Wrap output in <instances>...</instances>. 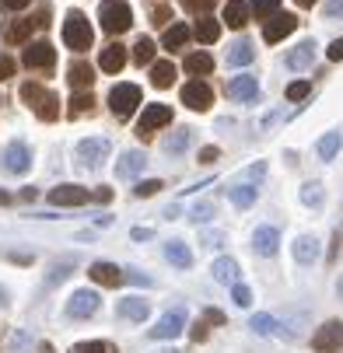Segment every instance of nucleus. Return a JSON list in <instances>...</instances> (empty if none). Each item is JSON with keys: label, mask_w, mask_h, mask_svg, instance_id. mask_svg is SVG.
Wrapping results in <instances>:
<instances>
[{"label": "nucleus", "mask_w": 343, "mask_h": 353, "mask_svg": "<svg viewBox=\"0 0 343 353\" xmlns=\"http://www.w3.org/2000/svg\"><path fill=\"white\" fill-rule=\"evenodd\" d=\"M155 53H158V46L151 39H137L133 42V60L144 67V63H155Z\"/></svg>", "instance_id": "obj_36"}, {"label": "nucleus", "mask_w": 343, "mask_h": 353, "mask_svg": "<svg viewBox=\"0 0 343 353\" xmlns=\"http://www.w3.org/2000/svg\"><path fill=\"white\" fill-rule=\"evenodd\" d=\"M189 336H193V343H204V339H207V329H204V322H200V325H193V332H189Z\"/></svg>", "instance_id": "obj_54"}, {"label": "nucleus", "mask_w": 343, "mask_h": 353, "mask_svg": "<svg viewBox=\"0 0 343 353\" xmlns=\"http://www.w3.org/2000/svg\"><path fill=\"white\" fill-rule=\"evenodd\" d=\"M158 353H175V350H172V346H168V350H158Z\"/></svg>", "instance_id": "obj_64"}, {"label": "nucleus", "mask_w": 343, "mask_h": 353, "mask_svg": "<svg viewBox=\"0 0 343 353\" xmlns=\"http://www.w3.org/2000/svg\"><path fill=\"white\" fill-rule=\"evenodd\" d=\"M8 77H14V60L11 57H0V81H8Z\"/></svg>", "instance_id": "obj_49"}, {"label": "nucleus", "mask_w": 343, "mask_h": 353, "mask_svg": "<svg viewBox=\"0 0 343 353\" xmlns=\"http://www.w3.org/2000/svg\"><path fill=\"white\" fill-rule=\"evenodd\" d=\"M249 325H253L256 336H273V332H277V319H273V315H256Z\"/></svg>", "instance_id": "obj_40"}, {"label": "nucleus", "mask_w": 343, "mask_h": 353, "mask_svg": "<svg viewBox=\"0 0 343 353\" xmlns=\"http://www.w3.org/2000/svg\"><path fill=\"white\" fill-rule=\"evenodd\" d=\"M91 39H95V32H91L88 18L81 11H70L67 21H63V42L74 49V53H84V49L91 46Z\"/></svg>", "instance_id": "obj_2"}, {"label": "nucleus", "mask_w": 343, "mask_h": 353, "mask_svg": "<svg viewBox=\"0 0 343 353\" xmlns=\"http://www.w3.org/2000/svg\"><path fill=\"white\" fill-rule=\"evenodd\" d=\"M98 305H102V297H98L95 290H77L70 301H67V315L70 319H91L98 312Z\"/></svg>", "instance_id": "obj_11"}, {"label": "nucleus", "mask_w": 343, "mask_h": 353, "mask_svg": "<svg viewBox=\"0 0 343 353\" xmlns=\"http://www.w3.org/2000/svg\"><path fill=\"white\" fill-rule=\"evenodd\" d=\"M95 199H98V203H106V199H112V189H98Z\"/></svg>", "instance_id": "obj_59"}, {"label": "nucleus", "mask_w": 343, "mask_h": 353, "mask_svg": "<svg viewBox=\"0 0 343 353\" xmlns=\"http://www.w3.org/2000/svg\"><path fill=\"white\" fill-rule=\"evenodd\" d=\"M151 238V228H133V241H147Z\"/></svg>", "instance_id": "obj_56"}, {"label": "nucleus", "mask_w": 343, "mask_h": 353, "mask_svg": "<svg viewBox=\"0 0 343 353\" xmlns=\"http://www.w3.org/2000/svg\"><path fill=\"white\" fill-rule=\"evenodd\" d=\"M151 21H155V25H165V21H168V11H165V8H158V11H155V18H151Z\"/></svg>", "instance_id": "obj_57"}, {"label": "nucleus", "mask_w": 343, "mask_h": 353, "mask_svg": "<svg viewBox=\"0 0 343 353\" xmlns=\"http://www.w3.org/2000/svg\"><path fill=\"white\" fill-rule=\"evenodd\" d=\"M336 294H340V301H343V276H340V283H336Z\"/></svg>", "instance_id": "obj_63"}, {"label": "nucleus", "mask_w": 343, "mask_h": 353, "mask_svg": "<svg viewBox=\"0 0 343 353\" xmlns=\"http://www.w3.org/2000/svg\"><path fill=\"white\" fill-rule=\"evenodd\" d=\"M168 123H172V109L161 105V102H155V105H147V109L140 112V119H137V137L147 140L155 130H161V126H168Z\"/></svg>", "instance_id": "obj_7"}, {"label": "nucleus", "mask_w": 343, "mask_h": 353, "mask_svg": "<svg viewBox=\"0 0 343 353\" xmlns=\"http://www.w3.org/2000/svg\"><path fill=\"white\" fill-rule=\"evenodd\" d=\"M67 81H70L74 88H91V81H95V70H91L88 63H70V70H67Z\"/></svg>", "instance_id": "obj_34"}, {"label": "nucleus", "mask_w": 343, "mask_h": 353, "mask_svg": "<svg viewBox=\"0 0 343 353\" xmlns=\"http://www.w3.org/2000/svg\"><path fill=\"white\" fill-rule=\"evenodd\" d=\"M294 28H298V18H294V14H270V18H266V28H263V39H266V42H280V39H287Z\"/></svg>", "instance_id": "obj_13"}, {"label": "nucleus", "mask_w": 343, "mask_h": 353, "mask_svg": "<svg viewBox=\"0 0 343 353\" xmlns=\"http://www.w3.org/2000/svg\"><path fill=\"white\" fill-rule=\"evenodd\" d=\"M42 94H46V88H42V84H25V88H21V98H25V102H28L32 109L42 102Z\"/></svg>", "instance_id": "obj_42"}, {"label": "nucleus", "mask_w": 343, "mask_h": 353, "mask_svg": "<svg viewBox=\"0 0 343 353\" xmlns=\"http://www.w3.org/2000/svg\"><path fill=\"white\" fill-rule=\"evenodd\" d=\"M74 353H116V350H112L109 343H81Z\"/></svg>", "instance_id": "obj_47"}, {"label": "nucleus", "mask_w": 343, "mask_h": 353, "mask_svg": "<svg viewBox=\"0 0 343 353\" xmlns=\"http://www.w3.org/2000/svg\"><path fill=\"white\" fill-rule=\"evenodd\" d=\"M189 35H193V32H189L186 25H168V28H165L161 46H165V49H179V46H186V42H189Z\"/></svg>", "instance_id": "obj_33"}, {"label": "nucleus", "mask_w": 343, "mask_h": 353, "mask_svg": "<svg viewBox=\"0 0 343 353\" xmlns=\"http://www.w3.org/2000/svg\"><path fill=\"white\" fill-rule=\"evenodd\" d=\"M256 60V49L249 46V42H235L231 49H228V63L231 67H245V63H253Z\"/></svg>", "instance_id": "obj_30"}, {"label": "nucleus", "mask_w": 343, "mask_h": 353, "mask_svg": "<svg viewBox=\"0 0 343 353\" xmlns=\"http://www.w3.org/2000/svg\"><path fill=\"white\" fill-rule=\"evenodd\" d=\"M224 21H228V28H245V21H249V4H245V0H228Z\"/></svg>", "instance_id": "obj_24"}, {"label": "nucleus", "mask_w": 343, "mask_h": 353, "mask_svg": "<svg viewBox=\"0 0 343 353\" xmlns=\"http://www.w3.org/2000/svg\"><path fill=\"white\" fill-rule=\"evenodd\" d=\"M0 168H4L8 175H25V172L32 168V150H28V143L11 140V143L4 147V154H0Z\"/></svg>", "instance_id": "obj_6"}, {"label": "nucleus", "mask_w": 343, "mask_h": 353, "mask_svg": "<svg viewBox=\"0 0 343 353\" xmlns=\"http://www.w3.org/2000/svg\"><path fill=\"white\" fill-rule=\"evenodd\" d=\"M217 158H221L217 147H200V161H204V165H214Z\"/></svg>", "instance_id": "obj_50"}, {"label": "nucleus", "mask_w": 343, "mask_h": 353, "mask_svg": "<svg viewBox=\"0 0 343 353\" xmlns=\"http://www.w3.org/2000/svg\"><path fill=\"white\" fill-rule=\"evenodd\" d=\"M284 63H287L291 70H305V67H312V63H315V42L308 39V42H302V46H294L291 53L284 57Z\"/></svg>", "instance_id": "obj_17"}, {"label": "nucleus", "mask_w": 343, "mask_h": 353, "mask_svg": "<svg viewBox=\"0 0 343 353\" xmlns=\"http://www.w3.org/2000/svg\"><path fill=\"white\" fill-rule=\"evenodd\" d=\"M204 245H207V248H214V245H221V234H204Z\"/></svg>", "instance_id": "obj_60"}, {"label": "nucleus", "mask_w": 343, "mask_h": 353, "mask_svg": "<svg viewBox=\"0 0 343 353\" xmlns=\"http://www.w3.org/2000/svg\"><path fill=\"white\" fill-rule=\"evenodd\" d=\"M161 185H165L161 179H147V182H140V185H137L133 192H137V196L144 199V196H155V192H161Z\"/></svg>", "instance_id": "obj_45"}, {"label": "nucleus", "mask_w": 343, "mask_h": 353, "mask_svg": "<svg viewBox=\"0 0 343 353\" xmlns=\"http://www.w3.org/2000/svg\"><path fill=\"white\" fill-rule=\"evenodd\" d=\"M0 203H11V192H4V189H0Z\"/></svg>", "instance_id": "obj_61"}, {"label": "nucleus", "mask_w": 343, "mask_h": 353, "mask_svg": "<svg viewBox=\"0 0 343 353\" xmlns=\"http://www.w3.org/2000/svg\"><path fill=\"white\" fill-rule=\"evenodd\" d=\"M119 319H130V322H144L147 315H151V305H147L144 297H123L119 308H116Z\"/></svg>", "instance_id": "obj_18"}, {"label": "nucleus", "mask_w": 343, "mask_h": 353, "mask_svg": "<svg viewBox=\"0 0 343 353\" xmlns=\"http://www.w3.org/2000/svg\"><path fill=\"white\" fill-rule=\"evenodd\" d=\"M294 259H298L302 266H312L319 259V241L312 234H302V238H294Z\"/></svg>", "instance_id": "obj_22"}, {"label": "nucleus", "mask_w": 343, "mask_h": 353, "mask_svg": "<svg viewBox=\"0 0 343 353\" xmlns=\"http://www.w3.org/2000/svg\"><path fill=\"white\" fill-rule=\"evenodd\" d=\"M88 276H91L95 283H102V287H116V283L123 280V270H119L116 263H95V266L88 270Z\"/></svg>", "instance_id": "obj_21"}, {"label": "nucleus", "mask_w": 343, "mask_h": 353, "mask_svg": "<svg viewBox=\"0 0 343 353\" xmlns=\"http://www.w3.org/2000/svg\"><path fill=\"white\" fill-rule=\"evenodd\" d=\"M21 63H25L28 70H53V63H57V49L49 46V42H32V46H25Z\"/></svg>", "instance_id": "obj_9"}, {"label": "nucleus", "mask_w": 343, "mask_h": 353, "mask_svg": "<svg viewBox=\"0 0 343 353\" xmlns=\"http://www.w3.org/2000/svg\"><path fill=\"white\" fill-rule=\"evenodd\" d=\"M186 329V308H172L158 319V325L151 329V339H175Z\"/></svg>", "instance_id": "obj_10"}, {"label": "nucleus", "mask_w": 343, "mask_h": 353, "mask_svg": "<svg viewBox=\"0 0 343 353\" xmlns=\"http://www.w3.org/2000/svg\"><path fill=\"white\" fill-rule=\"evenodd\" d=\"M207 322H214V325H224V315H221L217 308H207Z\"/></svg>", "instance_id": "obj_55"}, {"label": "nucleus", "mask_w": 343, "mask_h": 353, "mask_svg": "<svg viewBox=\"0 0 343 353\" xmlns=\"http://www.w3.org/2000/svg\"><path fill=\"white\" fill-rule=\"evenodd\" d=\"M228 94L235 98V102H256L259 98V84L253 74H238L235 81H228Z\"/></svg>", "instance_id": "obj_14"}, {"label": "nucleus", "mask_w": 343, "mask_h": 353, "mask_svg": "<svg viewBox=\"0 0 343 353\" xmlns=\"http://www.w3.org/2000/svg\"><path fill=\"white\" fill-rule=\"evenodd\" d=\"M214 217V203H196L193 210H189V221L193 224H207Z\"/></svg>", "instance_id": "obj_41"}, {"label": "nucleus", "mask_w": 343, "mask_h": 353, "mask_svg": "<svg viewBox=\"0 0 343 353\" xmlns=\"http://www.w3.org/2000/svg\"><path fill=\"white\" fill-rule=\"evenodd\" d=\"M95 109V98H91V91H81V94H74L70 98V116H84V112H91Z\"/></svg>", "instance_id": "obj_39"}, {"label": "nucleus", "mask_w": 343, "mask_h": 353, "mask_svg": "<svg viewBox=\"0 0 343 353\" xmlns=\"http://www.w3.org/2000/svg\"><path fill=\"white\" fill-rule=\"evenodd\" d=\"M308 94H312V84H308V81H294V84L287 88L291 102H302V98H308Z\"/></svg>", "instance_id": "obj_43"}, {"label": "nucleus", "mask_w": 343, "mask_h": 353, "mask_svg": "<svg viewBox=\"0 0 343 353\" xmlns=\"http://www.w3.org/2000/svg\"><path fill=\"white\" fill-rule=\"evenodd\" d=\"M326 57H329L333 63H340V60H343V39H336V42L326 49Z\"/></svg>", "instance_id": "obj_51"}, {"label": "nucleus", "mask_w": 343, "mask_h": 353, "mask_svg": "<svg viewBox=\"0 0 343 353\" xmlns=\"http://www.w3.org/2000/svg\"><path fill=\"white\" fill-rule=\"evenodd\" d=\"M182 67H186V74H193V77H204V74L214 70V60H210V53H189Z\"/></svg>", "instance_id": "obj_26"}, {"label": "nucleus", "mask_w": 343, "mask_h": 353, "mask_svg": "<svg viewBox=\"0 0 343 353\" xmlns=\"http://www.w3.org/2000/svg\"><path fill=\"white\" fill-rule=\"evenodd\" d=\"M98 18H102V28H106L109 35H123V32L133 25V11H130L126 0H102Z\"/></svg>", "instance_id": "obj_1"}, {"label": "nucleus", "mask_w": 343, "mask_h": 353, "mask_svg": "<svg viewBox=\"0 0 343 353\" xmlns=\"http://www.w3.org/2000/svg\"><path fill=\"white\" fill-rule=\"evenodd\" d=\"M189 140H193V130H189V126H179V130L165 140V150H168V154H182V150L189 147Z\"/></svg>", "instance_id": "obj_35"}, {"label": "nucleus", "mask_w": 343, "mask_h": 353, "mask_svg": "<svg viewBox=\"0 0 343 353\" xmlns=\"http://www.w3.org/2000/svg\"><path fill=\"white\" fill-rule=\"evenodd\" d=\"M302 203H305V207H322V203H326V192H322L319 182H305V185H302Z\"/></svg>", "instance_id": "obj_37"}, {"label": "nucleus", "mask_w": 343, "mask_h": 353, "mask_svg": "<svg viewBox=\"0 0 343 353\" xmlns=\"http://www.w3.org/2000/svg\"><path fill=\"white\" fill-rule=\"evenodd\" d=\"M35 25H39V18H35V21H32V18H11V21L4 25V42H8V46H21V42H28Z\"/></svg>", "instance_id": "obj_16"}, {"label": "nucleus", "mask_w": 343, "mask_h": 353, "mask_svg": "<svg viewBox=\"0 0 343 353\" xmlns=\"http://www.w3.org/2000/svg\"><path fill=\"white\" fill-rule=\"evenodd\" d=\"M179 98L186 102V109H193V112H207V109L214 105V91H210V84L200 81V77H193L189 84H182Z\"/></svg>", "instance_id": "obj_5"}, {"label": "nucleus", "mask_w": 343, "mask_h": 353, "mask_svg": "<svg viewBox=\"0 0 343 353\" xmlns=\"http://www.w3.org/2000/svg\"><path fill=\"white\" fill-rule=\"evenodd\" d=\"M67 273H70V270H67V266H60V270H57L53 276H49V283H57V280H67Z\"/></svg>", "instance_id": "obj_58"}, {"label": "nucleus", "mask_w": 343, "mask_h": 353, "mask_svg": "<svg viewBox=\"0 0 343 353\" xmlns=\"http://www.w3.org/2000/svg\"><path fill=\"white\" fill-rule=\"evenodd\" d=\"M126 46H106L102 49V57H98V67H102L106 74H119L126 67Z\"/></svg>", "instance_id": "obj_19"}, {"label": "nucleus", "mask_w": 343, "mask_h": 353, "mask_svg": "<svg viewBox=\"0 0 343 353\" xmlns=\"http://www.w3.org/2000/svg\"><path fill=\"white\" fill-rule=\"evenodd\" d=\"M137 105H140V88L137 84H116L109 91V109H112L116 119H130L137 112Z\"/></svg>", "instance_id": "obj_4"}, {"label": "nucleus", "mask_w": 343, "mask_h": 353, "mask_svg": "<svg viewBox=\"0 0 343 353\" xmlns=\"http://www.w3.org/2000/svg\"><path fill=\"white\" fill-rule=\"evenodd\" d=\"M312 346H315V353H340L343 350V322L333 319V322L319 325V332L312 336Z\"/></svg>", "instance_id": "obj_8"}, {"label": "nucleus", "mask_w": 343, "mask_h": 353, "mask_svg": "<svg viewBox=\"0 0 343 353\" xmlns=\"http://www.w3.org/2000/svg\"><path fill=\"white\" fill-rule=\"evenodd\" d=\"M214 4H217V0H182V8L193 11V14H207Z\"/></svg>", "instance_id": "obj_46"}, {"label": "nucleus", "mask_w": 343, "mask_h": 353, "mask_svg": "<svg viewBox=\"0 0 343 353\" xmlns=\"http://www.w3.org/2000/svg\"><path fill=\"white\" fill-rule=\"evenodd\" d=\"M340 143H343L340 130H329L326 137H319V143H315V150H319V158H322V161H333V158H336V150H340Z\"/></svg>", "instance_id": "obj_28"}, {"label": "nucleus", "mask_w": 343, "mask_h": 353, "mask_svg": "<svg viewBox=\"0 0 343 353\" xmlns=\"http://www.w3.org/2000/svg\"><path fill=\"white\" fill-rule=\"evenodd\" d=\"M35 116H39V119H46V123H53V119L60 116V98L46 91V94H42V102L35 105Z\"/></svg>", "instance_id": "obj_32"}, {"label": "nucleus", "mask_w": 343, "mask_h": 353, "mask_svg": "<svg viewBox=\"0 0 343 353\" xmlns=\"http://www.w3.org/2000/svg\"><path fill=\"white\" fill-rule=\"evenodd\" d=\"M294 4H298V8H312V4H315V0H294Z\"/></svg>", "instance_id": "obj_62"}, {"label": "nucleus", "mask_w": 343, "mask_h": 353, "mask_svg": "<svg viewBox=\"0 0 343 353\" xmlns=\"http://www.w3.org/2000/svg\"><path fill=\"white\" fill-rule=\"evenodd\" d=\"M28 4H32V0H0V8H4V11H21Z\"/></svg>", "instance_id": "obj_52"}, {"label": "nucleus", "mask_w": 343, "mask_h": 353, "mask_svg": "<svg viewBox=\"0 0 343 353\" xmlns=\"http://www.w3.org/2000/svg\"><path fill=\"white\" fill-rule=\"evenodd\" d=\"M109 150H112V143L106 140V137H88V140H81L77 143V165L81 168H102V161L109 158Z\"/></svg>", "instance_id": "obj_3"}, {"label": "nucleus", "mask_w": 343, "mask_h": 353, "mask_svg": "<svg viewBox=\"0 0 343 353\" xmlns=\"http://www.w3.org/2000/svg\"><path fill=\"white\" fill-rule=\"evenodd\" d=\"M49 203H53V207H81V203H88V189H81V185H57L53 192H49Z\"/></svg>", "instance_id": "obj_15"}, {"label": "nucleus", "mask_w": 343, "mask_h": 353, "mask_svg": "<svg viewBox=\"0 0 343 353\" xmlns=\"http://www.w3.org/2000/svg\"><path fill=\"white\" fill-rule=\"evenodd\" d=\"M228 199H231L238 210H249L256 203V185H231L228 189Z\"/></svg>", "instance_id": "obj_29"}, {"label": "nucleus", "mask_w": 343, "mask_h": 353, "mask_svg": "<svg viewBox=\"0 0 343 353\" xmlns=\"http://www.w3.org/2000/svg\"><path fill=\"white\" fill-rule=\"evenodd\" d=\"M165 259H168L175 270H189V266H193V252H189L186 241H168V245H165Z\"/></svg>", "instance_id": "obj_23"}, {"label": "nucleus", "mask_w": 343, "mask_h": 353, "mask_svg": "<svg viewBox=\"0 0 343 353\" xmlns=\"http://www.w3.org/2000/svg\"><path fill=\"white\" fill-rule=\"evenodd\" d=\"M263 175H266V165H263V161H259V165H253V168H245V179H256V182H259Z\"/></svg>", "instance_id": "obj_53"}, {"label": "nucleus", "mask_w": 343, "mask_h": 353, "mask_svg": "<svg viewBox=\"0 0 343 353\" xmlns=\"http://www.w3.org/2000/svg\"><path fill=\"white\" fill-rule=\"evenodd\" d=\"M172 81H175V63H172V60L151 63V84H155V88H172Z\"/></svg>", "instance_id": "obj_25"}, {"label": "nucleus", "mask_w": 343, "mask_h": 353, "mask_svg": "<svg viewBox=\"0 0 343 353\" xmlns=\"http://www.w3.org/2000/svg\"><path fill=\"white\" fill-rule=\"evenodd\" d=\"M193 35L200 39L204 46H210V42H217V35H221V25H217L214 18L200 14V21H196V28H193Z\"/></svg>", "instance_id": "obj_27"}, {"label": "nucleus", "mask_w": 343, "mask_h": 353, "mask_svg": "<svg viewBox=\"0 0 343 353\" xmlns=\"http://www.w3.org/2000/svg\"><path fill=\"white\" fill-rule=\"evenodd\" d=\"M277 8H280V0H253V4H249V14L259 18V21H266L270 14H277Z\"/></svg>", "instance_id": "obj_38"}, {"label": "nucleus", "mask_w": 343, "mask_h": 353, "mask_svg": "<svg viewBox=\"0 0 343 353\" xmlns=\"http://www.w3.org/2000/svg\"><path fill=\"white\" fill-rule=\"evenodd\" d=\"M322 14H326V18H343V0H326Z\"/></svg>", "instance_id": "obj_48"}, {"label": "nucleus", "mask_w": 343, "mask_h": 353, "mask_svg": "<svg viewBox=\"0 0 343 353\" xmlns=\"http://www.w3.org/2000/svg\"><path fill=\"white\" fill-rule=\"evenodd\" d=\"M231 297H235V305H238V308H249V305H253V290H249V287H242V283H235Z\"/></svg>", "instance_id": "obj_44"}, {"label": "nucleus", "mask_w": 343, "mask_h": 353, "mask_svg": "<svg viewBox=\"0 0 343 353\" xmlns=\"http://www.w3.org/2000/svg\"><path fill=\"white\" fill-rule=\"evenodd\" d=\"M144 165H147L144 150H126V154L116 161V179H133L137 172H144Z\"/></svg>", "instance_id": "obj_20"}, {"label": "nucleus", "mask_w": 343, "mask_h": 353, "mask_svg": "<svg viewBox=\"0 0 343 353\" xmlns=\"http://www.w3.org/2000/svg\"><path fill=\"white\" fill-rule=\"evenodd\" d=\"M214 280H217V283H235V280H238V263L228 259V256H221V259L214 263Z\"/></svg>", "instance_id": "obj_31"}, {"label": "nucleus", "mask_w": 343, "mask_h": 353, "mask_svg": "<svg viewBox=\"0 0 343 353\" xmlns=\"http://www.w3.org/2000/svg\"><path fill=\"white\" fill-rule=\"evenodd\" d=\"M253 248H256V256H263V259L277 256V248H280V231L270 228V224L256 228V231H253Z\"/></svg>", "instance_id": "obj_12"}]
</instances>
